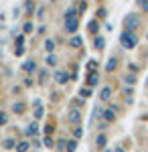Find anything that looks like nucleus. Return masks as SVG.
Listing matches in <instances>:
<instances>
[{"instance_id":"obj_21","label":"nucleus","mask_w":148,"mask_h":152,"mask_svg":"<svg viewBox=\"0 0 148 152\" xmlns=\"http://www.w3.org/2000/svg\"><path fill=\"white\" fill-rule=\"evenodd\" d=\"M65 148H67V152H75V148H77V144H75V140H69Z\"/></svg>"},{"instance_id":"obj_14","label":"nucleus","mask_w":148,"mask_h":152,"mask_svg":"<svg viewBox=\"0 0 148 152\" xmlns=\"http://www.w3.org/2000/svg\"><path fill=\"white\" fill-rule=\"evenodd\" d=\"M106 134H100V136H97V140H95V146H97V148H100V150H102V148H106Z\"/></svg>"},{"instance_id":"obj_9","label":"nucleus","mask_w":148,"mask_h":152,"mask_svg":"<svg viewBox=\"0 0 148 152\" xmlns=\"http://www.w3.org/2000/svg\"><path fill=\"white\" fill-rule=\"evenodd\" d=\"M69 75L65 73V71H55V81L57 83H67Z\"/></svg>"},{"instance_id":"obj_24","label":"nucleus","mask_w":148,"mask_h":152,"mask_svg":"<svg viewBox=\"0 0 148 152\" xmlns=\"http://www.w3.org/2000/svg\"><path fill=\"white\" fill-rule=\"evenodd\" d=\"M47 63H49V65H55V63H57V57H55L53 53H49V57H47Z\"/></svg>"},{"instance_id":"obj_35","label":"nucleus","mask_w":148,"mask_h":152,"mask_svg":"<svg viewBox=\"0 0 148 152\" xmlns=\"http://www.w3.org/2000/svg\"><path fill=\"white\" fill-rule=\"evenodd\" d=\"M24 53V47H16V55H23Z\"/></svg>"},{"instance_id":"obj_33","label":"nucleus","mask_w":148,"mask_h":152,"mask_svg":"<svg viewBox=\"0 0 148 152\" xmlns=\"http://www.w3.org/2000/svg\"><path fill=\"white\" fill-rule=\"evenodd\" d=\"M45 146H53V140H51L49 136H45Z\"/></svg>"},{"instance_id":"obj_27","label":"nucleus","mask_w":148,"mask_h":152,"mask_svg":"<svg viewBox=\"0 0 148 152\" xmlns=\"http://www.w3.org/2000/svg\"><path fill=\"white\" fill-rule=\"evenodd\" d=\"M89 95H91V89H89V87L81 89V97H89Z\"/></svg>"},{"instance_id":"obj_3","label":"nucleus","mask_w":148,"mask_h":152,"mask_svg":"<svg viewBox=\"0 0 148 152\" xmlns=\"http://www.w3.org/2000/svg\"><path fill=\"white\" fill-rule=\"evenodd\" d=\"M77 28H79V18H77V16L65 18V31H67V33H71V35H73Z\"/></svg>"},{"instance_id":"obj_29","label":"nucleus","mask_w":148,"mask_h":152,"mask_svg":"<svg viewBox=\"0 0 148 152\" xmlns=\"http://www.w3.org/2000/svg\"><path fill=\"white\" fill-rule=\"evenodd\" d=\"M95 67H97V61H89V63H87V69L89 71H93Z\"/></svg>"},{"instance_id":"obj_28","label":"nucleus","mask_w":148,"mask_h":152,"mask_svg":"<svg viewBox=\"0 0 148 152\" xmlns=\"http://www.w3.org/2000/svg\"><path fill=\"white\" fill-rule=\"evenodd\" d=\"M6 122H8V120H6V114H4V112H0V126H4Z\"/></svg>"},{"instance_id":"obj_13","label":"nucleus","mask_w":148,"mask_h":152,"mask_svg":"<svg viewBox=\"0 0 148 152\" xmlns=\"http://www.w3.org/2000/svg\"><path fill=\"white\" fill-rule=\"evenodd\" d=\"M37 134H39V126H37V124L33 122V124L26 128V136H37Z\"/></svg>"},{"instance_id":"obj_16","label":"nucleus","mask_w":148,"mask_h":152,"mask_svg":"<svg viewBox=\"0 0 148 152\" xmlns=\"http://www.w3.org/2000/svg\"><path fill=\"white\" fill-rule=\"evenodd\" d=\"M12 110H14V114H23L24 112V104L23 102H16V104L12 105Z\"/></svg>"},{"instance_id":"obj_26","label":"nucleus","mask_w":148,"mask_h":152,"mask_svg":"<svg viewBox=\"0 0 148 152\" xmlns=\"http://www.w3.org/2000/svg\"><path fill=\"white\" fill-rule=\"evenodd\" d=\"M23 43H24V37H23V35H21V37H16L14 45H16V47H23Z\"/></svg>"},{"instance_id":"obj_1","label":"nucleus","mask_w":148,"mask_h":152,"mask_svg":"<svg viewBox=\"0 0 148 152\" xmlns=\"http://www.w3.org/2000/svg\"><path fill=\"white\" fill-rule=\"evenodd\" d=\"M120 45L124 49H134L138 45V37H136V33H132V31H124L122 35H120Z\"/></svg>"},{"instance_id":"obj_2","label":"nucleus","mask_w":148,"mask_h":152,"mask_svg":"<svg viewBox=\"0 0 148 152\" xmlns=\"http://www.w3.org/2000/svg\"><path fill=\"white\" fill-rule=\"evenodd\" d=\"M138 26H140V14H136V12H130V14H126L124 18V28L126 31H136Z\"/></svg>"},{"instance_id":"obj_23","label":"nucleus","mask_w":148,"mask_h":152,"mask_svg":"<svg viewBox=\"0 0 148 152\" xmlns=\"http://www.w3.org/2000/svg\"><path fill=\"white\" fill-rule=\"evenodd\" d=\"M71 16H77L75 8H67V10H65V18H71Z\"/></svg>"},{"instance_id":"obj_6","label":"nucleus","mask_w":148,"mask_h":152,"mask_svg":"<svg viewBox=\"0 0 148 152\" xmlns=\"http://www.w3.org/2000/svg\"><path fill=\"white\" fill-rule=\"evenodd\" d=\"M116 69H118V57H110L108 63H106V71L112 73V71H116Z\"/></svg>"},{"instance_id":"obj_36","label":"nucleus","mask_w":148,"mask_h":152,"mask_svg":"<svg viewBox=\"0 0 148 152\" xmlns=\"http://www.w3.org/2000/svg\"><path fill=\"white\" fill-rule=\"evenodd\" d=\"M114 152H126V150H124V148H116Z\"/></svg>"},{"instance_id":"obj_20","label":"nucleus","mask_w":148,"mask_h":152,"mask_svg":"<svg viewBox=\"0 0 148 152\" xmlns=\"http://www.w3.org/2000/svg\"><path fill=\"white\" fill-rule=\"evenodd\" d=\"M45 49L49 51V53H53V49H55V43H53L51 39H47V41H45Z\"/></svg>"},{"instance_id":"obj_31","label":"nucleus","mask_w":148,"mask_h":152,"mask_svg":"<svg viewBox=\"0 0 148 152\" xmlns=\"http://www.w3.org/2000/svg\"><path fill=\"white\" fill-rule=\"evenodd\" d=\"M45 81H47V73H41V79H39V83H41V85H45Z\"/></svg>"},{"instance_id":"obj_18","label":"nucleus","mask_w":148,"mask_h":152,"mask_svg":"<svg viewBox=\"0 0 148 152\" xmlns=\"http://www.w3.org/2000/svg\"><path fill=\"white\" fill-rule=\"evenodd\" d=\"M124 81L128 83V85H134V83H136V75H134V73H130V75H126V77H124Z\"/></svg>"},{"instance_id":"obj_11","label":"nucleus","mask_w":148,"mask_h":152,"mask_svg":"<svg viewBox=\"0 0 148 152\" xmlns=\"http://www.w3.org/2000/svg\"><path fill=\"white\" fill-rule=\"evenodd\" d=\"M69 45H71V47H75V49H79L81 45H83V39L77 37V35H73V37H71V41H69Z\"/></svg>"},{"instance_id":"obj_7","label":"nucleus","mask_w":148,"mask_h":152,"mask_svg":"<svg viewBox=\"0 0 148 152\" xmlns=\"http://www.w3.org/2000/svg\"><path fill=\"white\" fill-rule=\"evenodd\" d=\"M23 71H26V73H34V71H37V63H34V61H24L23 63Z\"/></svg>"},{"instance_id":"obj_15","label":"nucleus","mask_w":148,"mask_h":152,"mask_svg":"<svg viewBox=\"0 0 148 152\" xmlns=\"http://www.w3.org/2000/svg\"><path fill=\"white\" fill-rule=\"evenodd\" d=\"M103 45H106V43H103V37H95V39H93V47L97 49V51H102Z\"/></svg>"},{"instance_id":"obj_5","label":"nucleus","mask_w":148,"mask_h":152,"mask_svg":"<svg viewBox=\"0 0 148 152\" xmlns=\"http://www.w3.org/2000/svg\"><path fill=\"white\" fill-rule=\"evenodd\" d=\"M112 91H114L112 85H103L102 91H100V99H102V102H110V99H112Z\"/></svg>"},{"instance_id":"obj_10","label":"nucleus","mask_w":148,"mask_h":152,"mask_svg":"<svg viewBox=\"0 0 148 152\" xmlns=\"http://www.w3.org/2000/svg\"><path fill=\"white\" fill-rule=\"evenodd\" d=\"M41 118H43V104L34 102V120H41Z\"/></svg>"},{"instance_id":"obj_8","label":"nucleus","mask_w":148,"mask_h":152,"mask_svg":"<svg viewBox=\"0 0 148 152\" xmlns=\"http://www.w3.org/2000/svg\"><path fill=\"white\" fill-rule=\"evenodd\" d=\"M97 81H100V75H97L95 71H91L89 75H87V85L93 87V85H97Z\"/></svg>"},{"instance_id":"obj_19","label":"nucleus","mask_w":148,"mask_h":152,"mask_svg":"<svg viewBox=\"0 0 148 152\" xmlns=\"http://www.w3.org/2000/svg\"><path fill=\"white\" fill-rule=\"evenodd\" d=\"M91 118H93V120H100V118H103L102 107H95V110H93V114H91Z\"/></svg>"},{"instance_id":"obj_22","label":"nucleus","mask_w":148,"mask_h":152,"mask_svg":"<svg viewBox=\"0 0 148 152\" xmlns=\"http://www.w3.org/2000/svg\"><path fill=\"white\" fill-rule=\"evenodd\" d=\"M97 28H100L97 20H91V23H89V31H91V33H97Z\"/></svg>"},{"instance_id":"obj_4","label":"nucleus","mask_w":148,"mask_h":152,"mask_svg":"<svg viewBox=\"0 0 148 152\" xmlns=\"http://www.w3.org/2000/svg\"><path fill=\"white\" fill-rule=\"evenodd\" d=\"M67 118H69V122H71V124H79V122H81V112L77 110V107H71Z\"/></svg>"},{"instance_id":"obj_25","label":"nucleus","mask_w":148,"mask_h":152,"mask_svg":"<svg viewBox=\"0 0 148 152\" xmlns=\"http://www.w3.org/2000/svg\"><path fill=\"white\" fill-rule=\"evenodd\" d=\"M138 4H140V8H142V10L148 12V0H138Z\"/></svg>"},{"instance_id":"obj_34","label":"nucleus","mask_w":148,"mask_h":152,"mask_svg":"<svg viewBox=\"0 0 148 152\" xmlns=\"http://www.w3.org/2000/svg\"><path fill=\"white\" fill-rule=\"evenodd\" d=\"M81 134H83V132H81V128H77V130H75V134H73V136H75V138H81Z\"/></svg>"},{"instance_id":"obj_30","label":"nucleus","mask_w":148,"mask_h":152,"mask_svg":"<svg viewBox=\"0 0 148 152\" xmlns=\"http://www.w3.org/2000/svg\"><path fill=\"white\" fill-rule=\"evenodd\" d=\"M33 31V23H24V33H31Z\"/></svg>"},{"instance_id":"obj_12","label":"nucleus","mask_w":148,"mask_h":152,"mask_svg":"<svg viewBox=\"0 0 148 152\" xmlns=\"http://www.w3.org/2000/svg\"><path fill=\"white\" fill-rule=\"evenodd\" d=\"M102 120H106V122H114V120H116V112H114V110H106Z\"/></svg>"},{"instance_id":"obj_37","label":"nucleus","mask_w":148,"mask_h":152,"mask_svg":"<svg viewBox=\"0 0 148 152\" xmlns=\"http://www.w3.org/2000/svg\"><path fill=\"white\" fill-rule=\"evenodd\" d=\"M146 39H148V31H146Z\"/></svg>"},{"instance_id":"obj_17","label":"nucleus","mask_w":148,"mask_h":152,"mask_svg":"<svg viewBox=\"0 0 148 152\" xmlns=\"http://www.w3.org/2000/svg\"><path fill=\"white\" fill-rule=\"evenodd\" d=\"M29 146H31L29 142H18V144H16V152H26Z\"/></svg>"},{"instance_id":"obj_32","label":"nucleus","mask_w":148,"mask_h":152,"mask_svg":"<svg viewBox=\"0 0 148 152\" xmlns=\"http://www.w3.org/2000/svg\"><path fill=\"white\" fill-rule=\"evenodd\" d=\"M14 146V140H6L4 142V148H12Z\"/></svg>"}]
</instances>
